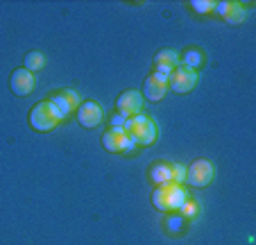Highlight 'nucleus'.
<instances>
[{
  "label": "nucleus",
  "mask_w": 256,
  "mask_h": 245,
  "mask_svg": "<svg viewBox=\"0 0 256 245\" xmlns=\"http://www.w3.org/2000/svg\"><path fill=\"white\" fill-rule=\"evenodd\" d=\"M122 130H125V134L130 136V141L134 145H140V148H145V145H152L156 141V136H159V127H156L154 118H150V116H132V118L125 120V125H122Z\"/></svg>",
  "instance_id": "1"
},
{
  "label": "nucleus",
  "mask_w": 256,
  "mask_h": 245,
  "mask_svg": "<svg viewBox=\"0 0 256 245\" xmlns=\"http://www.w3.org/2000/svg\"><path fill=\"white\" fill-rule=\"evenodd\" d=\"M188 200V191L184 188V184H159L156 191L152 193V204L159 211H179V207Z\"/></svg>",
  "instance_id": "2"
},
{
  "label": "nucleus",
  "mask_w": 256,
  "mask_h": 245,
  "mask_svg": "<svg viewBox=\"0 0 256 245\" xmlns=\"http://www.w3.org/2000/svg\"><path fill=\"white\" fill-rule=\"evenodd\" d=\"M62 114L57 111V107L50 100H44L39 105H34L32 111H30V125L36 132H50L62 123Z\"/></svg>",
  "instance_id": "3"
},
{
  "label": "nucleus",
  "mask_w": 256,
  "mask_h": 245,
  "mask_svg": "<svg viewBox=\"0 0 256 245\" xmlns=\"http://www.w3.org/2000/svg\"><path fill=\"white\" fill-rule=\"evenodd\" d=\"M213 175H216V168H213V163L208 159H195L186 168V184L202 188L213 182Z\"/></svg>",
  "instance_id": "4"
},
{
  "label": "nucleus",
  "mask_w": 256,
  "mask_h": 245,
  "mask_svg": "<svg viewBox=\"0 0 256 245\" xmlns=\"http://www.w3.org/2000/svg\"><path fill=\"white\" fill-rule=\"evenodd\" d=\"M195 84H198V71L186 68L182 64L168 75V89H172L174 93H188L195 89Z\"/></svg>",
  "instance_id": "5"
},
{
  "label": "nucleus",
  "mask_w": 256,
  "mask_h": 245,
  "mask_svg": "<svg viewBox=\"0 0 256 245\" xmlns=\"http://www.w3.org/2000/svg\"><path fill=\"white\" fill-rule=\"evenodd\" d=\"M102 148L109 150V152H127V150L136 148V145L130 141V136L125 134L122 127H109L102 134Z\"/></svg>",
  "instance_id": "6"
},
{
  "label": "nucleus",
  "mask_w": 256,
  "mask_h": 245,
  "mask_svg": "<svg viewBox=\"0 0 256 245\" xmlns=\"http://www.w3.org/2000/svg\"><path fill=\"white\" fill-rule=\"evenodd\" d=\"M102 118H104V109H102L100 102L86 100L78 107V120H80V125L86 127V130L98 127L102 123Z\"/></svg>",
  "instance_id": "7"
},
{
  "label": "nucleus",
  "mask_w": 256,
  "mask_h": 245,
  "mask_svg": "<svg viewBox=\"0 0 256 245\" xmlns=\"http://www.w3.org/2000/svg\"><path fill=\"white\" fill-rule=\"evenodd\" d=\"M168 91V77L161 75V73H152V75L145 77L143 82V100H150V102H159L161 98L166 96Z\"/></svg>",
  "instance_id": "8"
},
{
  "label": "nucleus",
  "mask_w": 256,
  "mask_h": 245,
  "mask_svg": "<svg viewBox=\"0 0 256 245\" xmlns=\"http://www.w3.org/2000/svg\"><path fill=\"white\" fill-rule=\"evenodd\" d=\"M143 96H140V91H134V89H130V91H122L120 96H118L116 100V107H118V114H122L125 118H132V116H138L140 109H143Z\"/></svg>",
  "instance_id": "9"
},
{
  "label": "nucleus",
  "mask_w": 256,
  "mask_h": 245,
  "mask_svg": "<svg viewBox=\"0 0 256 245\" xmlns=\"http://www.w3.org/2000/svg\"><path fill=\"white\" fill-rule=\"evenodd\" d=\"M50 102H52L54 107H57V111L62 114V118H66V116H70L72 111L78 109L82 102H80V93L72 91V89H64V91L54 93L52 98H48Z\"/></svg>",
  "instance_id": "10"
},
{
  "label": "nucleus",
  "mask_w": 256,
  "mask_h": 245,
  "mask_svg": "<svg viewBox=\"0 0 256 245\" xmlns=\"http://www.w3.org/2000/svg\"><path fill=\"white\" fill-rule=\"evenodd\" d=\"M10 87L16 96H30L34 89V73H30L28 68H16L10 77Z\"/></svg>",
  "instance_id": "11"
},
{
  "label": "nucleus",
  "mask_w": 256,
  "mask_h": 245,
  "mask_svg": "<svg viewBox=\"0 0 256 245\" xmlns=\"http://www.w3.org/2000/svg\"><path fill=\"white\" fill-rule=\"evenodd\" d=\"M179 64H182V59H179L177 50H172V48L159 50V53H156V57H154V73H161V75L168 77L170 73L179 66Z\"/></svg>",
  "instance_id": "12"
},
{
  "label": "nucleus",
  "mask_w": 256,
  "mask_h": 245,
  "mask_svg": "<svg viewBox=\"0 0 256 245\" xmlns=\"http://www.w3.org/2000/svg\"><path fill=\"white\" fill-rule=\"evenodd\" d=\"M150 177H152V182H156V186L172 182V163H164V161L154 163L150 170Z\"/></svg>",
  "instance_id": "13"
},
{
  "label": "nucleus",
  "mask_w": 256,
  "mask_h": 245,
  "mask_svg": "<svg viewBox=\"0 0 256 245\" xmlns=\"http://www.w3.org/2000/svg\"><path fill=\"white\" fill-rule=\"evenodd\" d=\"M179 59H182V66L198 71V68L204 64V53L198 48H188V50H184V55H179Z\"/></svg>",
  "instance_id": "14"
},
{
  "label": "nucleus",
  "mask_w": 256,
  "mask_h": 245,
  "mask_svg": "<svg viewBox=\"0 0 256 245\" xmlns=\"http://www.w3.org/2000/svg\"><path fill=\"white\" fill-rule=\"evenodd\" d=\"M23 64H25L23 68H28L30 73H36V71H41V68L46 66V57H44V53H39V50H32V53L25 55Z\"/></svg>",
  "instance_id": "15"
},
{
  "label": "nucleus",
  "mask_w": 256,
  "mask_h": 245,
  "mask_svg": "<svg viewBox=\"0 0 256 245\" xmlns=\"http://www.w3.org/2000/svg\"><path fill=\"white\" fill-rule=\"evenodd\" d=\"M245 16H247L245 7L238 5V3H229V7H227V12H224L222 19L227 21V23H242V21H245Z\"/></svg>",
  "instance_id": "16"
},
{
  "label": "nucleus",
  "mask_w": 256,
  "mask_h": 245,
  "mask_svg": "<svg viewBox=\"0 0 256 245\" xmlns=\"http://www.w3.org/2000/svg\"><path fill=\"white\" fill-rule=\"evenodd\" d=\"M198 211H200V207L195 204L193 200H190V197L184 202V204H182V207H179V216H182V218H195V216H198Z\"/></svg>",
  "instance_id": "17"
},
{
  "label": "nucleus",
  "mask_w": 256,
  "mask_h": 245,
  "mask_svg": "<svg viewBox=\"0 0 256 245\" xmlns=\"http://www.w3.org/2000/svg\"><path fill=\"white\" fill-rule=\"evenodd\" d=\"M190 7H193L198 14H208V12H213L216 3H211V0H193V3H190Z\"/></svg>",
  "instance_id": "18"
},
{
  "label": "nucleus",
  "mask_w": 256,
  "mask_h": 245,
  "mask_svg": "<svg viewBox=\"0 0 256 245\" xmlns=\"http://www.w3.org/2000/svg\"><path fill=\"white\" fill-rule=\"evenodd\" d=\"M172 182L174 184H184L186 182V166L172 163Z\"/></svg>",
  "instance_id": "19"
},
{
  "label": "nucleus",
  "mask_w": 256,
  "mask_h": 245,
  "mask_svg": "<svg viewBox=\"0 0 256 245\" xmlns=\"http://www.w3.org/2000/svg\"><path fill=\"white\" fill-rule=\"evenodd\" d=\"M125 116H122V114H118V116H114V125L112 127H122V125H125Z\"/></svg>",
  "instance_id": "20"
}]
</instances>
